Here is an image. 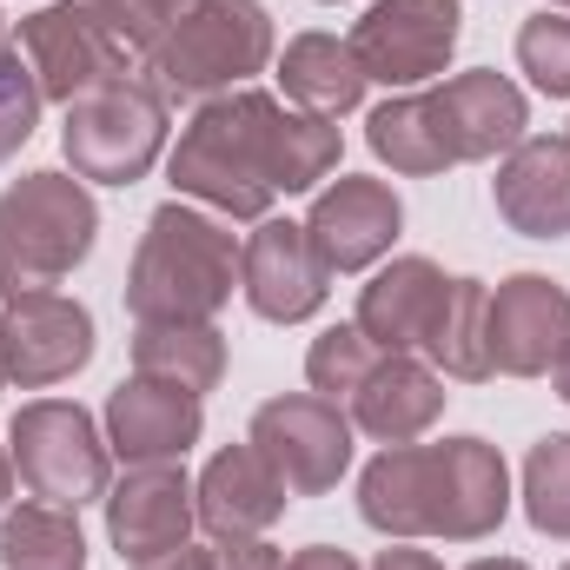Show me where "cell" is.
Listing matches in <instances>:
<instances>
[{"mask_svg": "<svg viewBox=\"0 0 570 570\" xmlns=\"http://www.w3.org/2000/svg\"><path fill=\"white\" fill-rule=\"evenodd\" d=\"M464 570H531V564H518V558H478V564H464Z\"/></svg>", "mask_w": 570, "mask_h": 570, "instance_id": "obj_39", "label": "cell"}, {"mask_svg": "<svg viewBox=\"0 0 570 570\" xmlns=\"http://www.w3.org/2000/svg\"><path fill=\"white\" fill-rule=\"evenodd\" d=\"M431 372L458 379V385H484L491 379V285L484 279H451L444 318L425 345Z\"/></svg>", "mask_w": 570, "mask_h": 570, "instance_id": "obj_26", "label": "cell"}, {"mask_svg": "<svg viewBox=\"0 0 570 570\" xmlns=\"http://www.w3.org/2000/svg\"><path fill=\"white\" fill-rule=\"evenodd\" d=\"M219 570H285V558L266 538H239V544H219Z\"/></svg>", "mask_w": 570, "mask_h": 570, "instance_id": "obj_33", "label": "cell"}, {"mask_svg": "<svg viewBox=\"0 0 570 570\" xmlns=\"http://www.w3.org/2000/svg\"><path fill=\"white\" fill-rule=\"evenodd\" d=\"M60 153L73 166V179L87 186H134L159 166L166 153V94L140 80V73H120L94 94H80L67 107V127H60Z\"/></svg>", "mask_w": 570, "mask_h": 570, "instance_id": "obj_5", "label": "cell"}, {"mask_svg": "<svg viewBox=\"0 0 570 570\" xmlns=\"http://www.w3.org/2000/svg\"><path fill=\"white\" fill-rule=\"evenodd\" d=\"M444 298H451V279L431 266L425 253H405L392 266H379L372 285L358 292V312L352 325L379 345V352H419L425 358L431 332L444 318Z\"/></svg>", "mask_w": 570, "mask_h": 570, "instance_id": "obj_20", "label": "cell"}, {"mask_svg": "<svg viewBox=\"0 0 570 570\" xmlns=\"http://www.w3.org/2000/svg\"><path fill=\"white\" fill-rule=\"evenodd\" d=\"M558 7H564V13H570V0H558Z\"/></svg>", "mask_w": 570, "mask_h": 570, "instance_id": "obj_41", "label": "cell"}, {"mask_svg": "<svg viewBox=\"0 0 570 570\" xmlns=\"http://www.w3.org/2000/svg\"><path fill=\"white\" fill-rule=\"evenodd\" d=\"M498 219L524 239H570V134H524L491 179Z\"/></svg>", "mask_w": 570, "mask_h": 570, "instance_id": "obj_18", "label": "cell"}, {"mask_svg": "<svg viewBox=\"0 0 570 570\" xmlns=\"http://www.w3.org/2000/svg\"><path fill=\"white\" fill-rule=\"evenodd\" d=\"M94 365V312L67 292H20L0 305V372L20 392L67 385Z\"/></svg>", "mask_w": 570, "mask_h": 570, "instance_id": "obj_10", "label": "cell"}, {"mask_svg": "<svg viewBox=\"0 0 570 570\" xmlns=\"http://www.w3.org/2000/svg\"><path fill=\"white\" fill-rule=\"evenodd\" d=\"M40 107H47V100H40V80H33L27 53H20V47H0V166L33 140Z\"/></svg>", "mask_w": 570, "mask_h": 570, "instance_id": "obj_31", "label": "cell"}, {"mask_svg": "<svg viewBox=\"0 0 570 570\" xmlns=\"http://www.w3.org/2000/svg\"><path fill=\"white\" fill-rule=\"evenodd\" d=\"M13 47L27 53V67H33V80H40V100H60V107H73L80 94H94V87L134 73V67H127V47L114 40V27H107L87 0H53V7H40V13H27Z\"/></svg>", "mask_w": 570, "mask_h": 570, "instance_id": "obj_9", "label": "cell"}, {"mask_svg": "<svg viewBox=\"0 0 570 570\" xmlns=\"http://www.w3.org/2000/svg\"><path fill=\"white\" fill-rule=\"evenodd\" d=\"M173 7H179V13H186V7H193V0H173Z\"/></svg>", "mask_w": 570, "mask_h": 570, "instance_id": "obj_40", "label": "cell"}, {"mask_svg": "<svg viewBox=\"0 0 570 570\" xmlns=\"http://www.w3.org/2000/svg\"><path fill=\"white\" fill-rule=\"evenodd\" d=\"M518 498H524V518H531L538 538L570 544V431H551V438L531 444Z\"/></svg>", "mask_w": 570, "mask_h": 570, "instance_id": "obj_28", "label": "cell"}, {"mask_svg": "<svg viewBox=\"0 0 570 570\" xmlns=\"http://www.w3.org/2000/svg\"><path fill=\"white\" fill-rule=\"evenodd\" d=\"M107 504V538L134 564H153L179 544H193V484L179 464H127V478L100 498Z\"/></svg>", "mask_w": 570, "mask_h": 570, "instance_id": "obj_14", "label": "cell"}, {"mask_svg": "<svg viewBox=\"0 0 570 570\" xmlns=\"http://www.w3.org/2000/svg\"><path fill=\"white\" fill-rule=\"evenodd\" d=\"M518 67L544 100H570V13H531L518 27Z\"/></svg>", "mask_w": 570, "mask_h": 570, "instance_id": "obj_30", "label": "cell"}, {"mask_svg": "<svg viewBox=\"0 0 570 570\" xmlns=\"http://www.w3.org/2000/svg\"><path fill=\"white\" fill-rule=\"evenodd\" d=\"M7 451H13V478L40 504L80 511V504H100L114 491L107 431L94 425V412L73 405V399H33V405H20L13 425H7Z\"/></svg>", "mask_w": 570, "mask_h": 570, "instance_id": "obj_6", "label": "cell"}, {"mask_svg": "<svg viewBox=\"0 0 570 570\" xmlns=\"http://www.w3.org/2000/svg\"><path fill=\"white\" fill-rule=\"evenodd\" d=\"M458 33H464L458 0H372L352 27V53H358L365 80H379L392 94H419L431 80H444Z\"/></svg>", "mask_w": 570, "mask_h": 570, "instance_id": "obj_7", "label": "cell"}, {"mask_svg": "<svg viewBox=\"0 0 570 570\" xmlns=\"http://www.w3.org/2000/svg\"><path fill=\"white\" fill-rule=\"evenodd\" d=\"M551 379H558V399L570 405V345L558 352V365H551Z\"/></svg>", "mask_w": 570, "mask_h": 570, "instance_id": "obj_38", "label": "cell"}, {"mask_svg": "<svg viewBox=\"0 0 570 570\" xmlns=\"http://www.w3.org/2000/svg\"><path fill=\"white\" fill-rule=\"evenodd\" d=\"M246 444L273 464L285 498H325L352 471V419L318 392H285L253 412Z\"/></svg>", "mask_w": 570, "mask_h": 570, "instance_id": "obj_8", "label": "cell"}, {"mask_svg": "<svg viewBox=\"0 0 570 570\" xmlns=\"http://www.w3.org/2000/svg\"><path fill=\"white\" fill-rule=\"evenodd\" d=\"M7 498H13V451L0 444V518H7Z\"/></svg>", "mask_w": 570, "mask_h": 570, "instance_id": "obj_37", "label": "cell"}, {"mask_svg": "<svg viewBox=\"0 0 570 570\" xmlns=\"http://www.w3.org/2000/svg\"><path fill=\"white\" fill-rule=\"evenodd\" d=\"M134 379H153V385L206 399L226 379L219 325H134Z\"/></svg>", "mask_w": 570, "mask_h": 570, "instance_id": "obj_24", "label": "cell"}, {"mask_svg": "<svg viewBox=\"0 0 570 570\" xmlns=\"http://www.w3.org/2000/svg\"><path fill=\"white\" fill-rule=\"evenodd\" d=\"M0 27H7V20H0ZM0 47H7V40H0Z\"/></svg>", "mask_w": 570, "mask_h": 570, "instance_id": "obj_43", "label": "cell"}, {"mask_svg": "<svg viewBox=\"0 0 570 570\" xmlns=\"http://www.w3.org/2000/svg\"><path fill=\"white\" fill-rule=\"evenodd\" d=\"M246 279V239L233 219L166 199L146 219L134 266H127V312L134 325H213Z\"/></svg>", "mask_w": 570, "mask_h": 570, "instance_id": "obj_2", "label": "cell"}, {"mask_svg": "<svg viewBox=\"0 0 570 570\" xmlns=\"http://www.w3.org/2000/svg\"><path fill=\"white\" fill-rule=\"evenodd\" d=\"M444 399L451 392L431 372V358H419V352H379V365L352 392L345 419H352V431H365L379 444H419L444 419Z\"/></svg>", "mask_w": 570, "mask_h": 570, "instance_id": "obj_21", "label": "cell"}, {"mask_svg": "<svg viewBox=\"0 0 570 570\" xmlns=\"http://www.w3.org/2000/svg\"><path fill=\"white\" fill-rule=\"evenodd\" d=\"M399 233H405L399 193L385 179H358V173H338L305 213V239H312V253L325 259L332 279L338 273H372L399 246Z\"/></svg>", "mask_w": 570, "mask_h": 570, "instance_id": "obj_11", "label": "cell"}, {"mask_svg": "<svg viewBox=\"0 0 570 570\" xmlns=\"http://www.w3.org/2000/svg\"><path fill=\"white\" fill-rule=\"evenodd\" d=\"M564 570H570V564H564Z\"/></svg>", "mask_w": 570, "mask_h": 570, "instance_id": "obj_44", "label": "cell"}, {"mask_svg": "<svg viewBox=\"0 0 570 570\" xmlns=\"http://www.w3.org/2000/svg\"><path fill=\"white\" fill-rule=\"evenodd\" d=\"M425 94H431V107H438V127H444V140H451L458 159H498V153H511V146L524 140V127H531L524 87L504 80V73H491V67L451 73V80H438Z\"/></svg>", "mask_w": 570, "mask_h": 570, "instance_id": "obj_19", "label": "cell"}, {"mask_svg": "<svg viewBox=\"0 0 570 570\" xmlns=\"http://www.w3.org/2000/svg\"><path fill=\"white\" fill-rule=\"evenodd\" d=\"M0 570H87V538L67 504H20L0 518Z\"/></svg>", "mask_w": 570, "mask_h": 570, "instance_id": "obj_27", "label": "cell"}, {"mask_svg": "<svg viewBox=\"0 0 570 570\" xmlns=\"http://www.w3.org/2000/svg\"><path fill=\"white\" fill-rule=\"evenodd\" d=\"M239 292H246V305L266 325H305L325 305L332 273L312 253L305 219H259V233L246 239V279H239Z\"/></svg>", "mask_w": 570, "mask_h": 570, "instance_id": "obj_16", "label": "cell"}, {"mask_svg": "<svg viewBox=\"0 0 570 570\" xmlns=\"http://www.w3.org/2000/svg\"><path fill=\"white\" fill-rule=\"evenodd\" d=\"M365 146H372L392 173H405V179H431V173L458 166V153L444 140V127H438V107H431L425 87H419V94H392L385 107H372Z\"/></svg>", "mask_w": 570, "mask_h": 570, "instance_id": "obj_25", "label": "cell"}, {"mask_svg": "<svg viewBox=\"0 0 570 570\" xmlns=\"http://www.w3.org/2000/svg\"><path fill=\"white\" fill-rule=\"evenodd\" d=\"M358 518L392 538V544H412L431 538V444H385L365 478H358Z\"/></svg>", "mask_w": 570, "mask_h": 570, "instance_id": "obj_22", "label": "cell"}, {"mask_svg": "<svg viewBox=\"0 0 570 570\" xmlns=\"http://www.w3.org/2000/svg\"><path fill=\"white\" fill-rule=\"evenodd\" d=\"M372 365H379V345H372L358 325H325V332L312 338V352H305V379H312V392L332 399L338 412L352 405V392L365 385Z\"/></svg>", "mask_w": 570, "mask_h": 570, "instance_id": "obj_29", "label": "cell"}, {"mask_svg": "<svg viewBox=\"0 0 570 570\" xmlns=\"http://www.w3.org/2000/svg\"><path fill=\"white\" fill-rule=\"evenodd\" d=\"M94 239H100V206L87 179L60 166L20 173L0 193V298L53 292L73 266H87Z\"/></svg>", "mask_w": 570, "mask_h": 570, "instance_id": "obj_3", "label": "cell"}, {"mask_svg": "<svg viewBox=\"0 0 570 570\" xmlns=\"http://www.w3.org/2000/svg\"><path fill=\"white\" fill-rule=\"evenodd\" d=\"M511 518V471L504 451L484 438H444L431 444V538L478 544Z\"/></svg>", "mask_w": 570, "mask_h": 570, "instance_id": "obj_12", "label": "cell"}, {"mask_svg": "<svg viewBox=\"0 0 570 570\" xmlns=\"http://www.w3.org/2000/svg\"><path fill=\"white\" fill-rule=\"evenodd\" d=\"M285 484L253 444H226L213 451V464L193 484V518L213 544H239V538H266L285 518Z\"/></svg>", "mask_w": 570, "mask_h": 570, "instance_id": "obj_17", "label": "cell"}, {"mask_svg": "<svg viewBox=\"0 0 570 570\" xmlns=\"http://www.w3.org/2000/svg\"><path fill=\"white\" fill-rule=\"evenodd\" d=\"M100 431H107V451L120 464H179L206 438V405L193 392H173L153 379H120L107 392Z\"/></svg>", "mask_w": 570, "mask_h": 570, "instance_id": "obj_15", "label": "cell"}, {"mask_svg": "<svg viewBox=\"0 0 570 570\" xmlns=\"http://www.w3.org/2000/svg\"><path fill=\"white\" fill-rule=\"evenodd\" d=\"M570 345V285L551 273H511L491 285V372L544 379Z\"/></svg>", "mask_w": 570, "mask_h": 570, "instance_id": "obj_13", "label": "cell"}, {"mask_svg": "<svg viewBox=\"0 0 570 570\" xmlns=\"http://www.w3.org/2000/svg\"><path fill=\"white\" fill-rule=\"evenodd\" d=\"M338 120L298 114L259 87H233L199 100L179 146L166 153L173 199H193L219 219H273L279 193H312L338 166Z\"/></svg>", "mask_w": 570, "mask_h": 570, "instance_id": "obj_1", "label": "cell"}, {"mask_svg": "<svg viewBox=\"0 0 570 570\" xmlns=\"http://www.w3.org/2000/svg\"><path fill=\"white\" fill-rule=\"evenodd\" d=\"M266 67H273V13L259 0H193L146 53V73L166 100H213L253 87V73Z\"/></svg>", "mask_w": 570, "mask_h": 570, "instance_id": "obj_4", "label": "cell"}, {"mask_svg": "<svg viewBox=\"0 0 570 570\" xmlns=\"http://www.w3.org/2000/svg\"><path fill=\"white\" fill-rule=\"evenodd\" d=\"M285 570H358V558L338 551V544H305V551H292V564Z\"/></svg>", "mask_w": 570, "mask_h": 570, "instance_id": "obj_34", "label": "cell"}, {"mask_svg": "<svg viewBox=\"0 0 570 570\" xmlns=\"http://www.w3.org/2000/svg\"><path fill=\"white\" fill-rule=\"evenodd\" d=\"M87 7L114 27V40H120L127 53H153V47L166 40V27L179 20L173 0H87Z\"/></svg>", "mask_w": 570, "mask_h": 570, "instance_id": "obj_32", "label": "cell"}, {"mask_svg": "<svg viewBox=\"0 0 570 570\" xmlns=\"http://www.w3.org/2000/svg\"><path fill=\"white\" fill-rule=\"evenodd\" d=\"M279 87L298 114L345 120V114H358V100H365L372 80H365L352 40H338V33H292L279 53Z\"/></svg>", "mask_w": 570, "mask_h": 570, "instance_id": "obj_23", "label": "cell"}, {"mask_svg": "<svg viewBox=\"0 0 570 570\" xmlns=\"http://www.w3.org/2000/svg\"><path fill=\"white\" fill-rule=\"evenodd\" d=\"M0 385H7V372H0Z\"/></svg>", "mask_w": 570, "mask_h": 570, "instance_id": "obj_42", "label": "cell"}, {"mask_svg": "<svg viewBox=\"0 0 570 570\" xmlns=\"http://www.w3.org/2000/svg\"><path fill=\"white\" fill-rule=\"evenodd\" d=\"M134 570H219V551L179 544V551H166V558H153V564H134Z\"/></svg>", "mask_w": 570, "mask_h": 570, "instance_id": "obj_35", "label": "cell"}, {"mask_svg": "<svg viewBox=\"0 0 570 570\" xmlns=\"http://www.w3.org/2000/svg\"><path fill=\"white\" fill-rule=\"evenodd\" d=\"M372 570H444L431 551H412V544H385L379 558H372Z\"/></svg>", "mask_w": 570, "mask_h": 570, "instance_id": "obj_36", "label": "cell"}]
</instances>
